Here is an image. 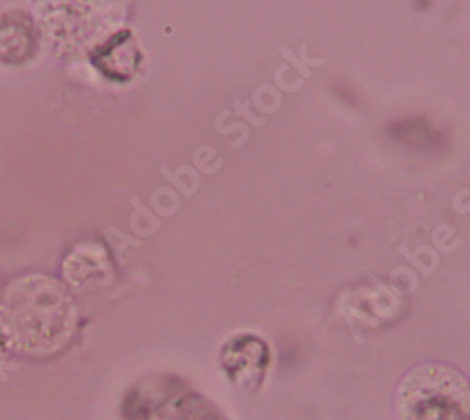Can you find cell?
<instances>
[{"instance_id": "1", "label": "cell", "mask_w": 470, "mask_h": 420, "mask_svg": "<svg viewBox=\"0 0 470 420\" xmlns=\"http://www.w3.org/2000/svg\"><path fill=\"white\" fill-rule=\"evenodd\" d=\"M76 311L55 283L13 284L0 315V334L25 355H49L68 341Z\"/></svg>"}, {"instance_id": "2", "label": "cell", "mask_w": 470, "mask_h": 420, "mask_svg": "<svg viewBox=\"0 0 470 420\" xmlns=\"http://www.w3.org/2000/svg\"><path fill=\"white\" fill-rule=\"evenodd\" d=\"M399 420H470V383L446 364H422L397 386Z\"/></svg>"}, {"instance_id": "3", "label": "cell", "mask_w": 470, "mask_h": 420, "mask_svg": "<svg viewBox=\"0 0 470 420\" xmlns=\"http://www.w3.org/2000/svg\"><path fill=\"white\" fill-rule=\"evenodd\" d=\"M13 44H18V48L25 55V59H29L32 55V49H34L32 29L21 18L6 19L4 23L0 25V60L2 63H12V65L19 63Z\"/></svg>"}, {"instance_id": "4", "label": "cell", "mask_w": 470, "mask_h": 420, "mask_svg": "<svg viewBox=\"0 0 470 420\" xmlns=\"http://www.w3.org/2000/svg\"><path fill=\"white\" fill-rule=\"evenodd\" d=\"M281 55H282V57H284V59H286V60H290V63H292V65H294L295 68H297V70H300L301 74H303V76H305V77L311 76V70H309V68H307L305 63H303V60H300V59H295V57H294V55H292V51H290V49L281 48Z\"/></svg>"}]
</instances>
